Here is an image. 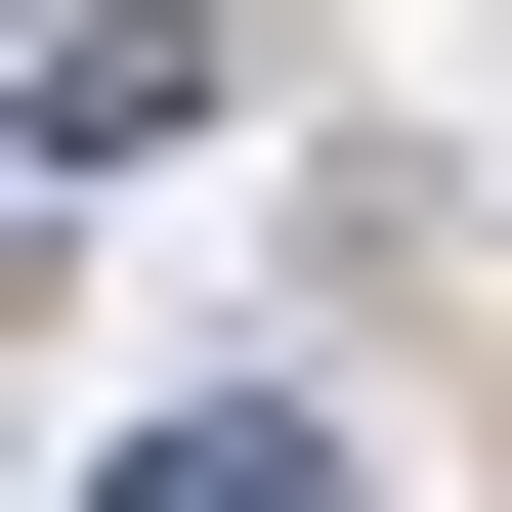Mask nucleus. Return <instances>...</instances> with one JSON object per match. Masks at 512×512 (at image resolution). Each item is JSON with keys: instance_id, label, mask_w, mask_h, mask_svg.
Listing matches in <instances>:
<instances>
[{"instance_id": "nucleus-1", "label": "nucleus", "mask_w": 512, "mask_h": 512, "mask_svg": "<svg viewBox=\"0 0 512 512\" xmlns=\"http://www.w3.org/2000/svg\"><path fill=\"white\" fill-rule=\"evenodd\" d=\"M86 512H384V470H342V427H299V384H171V427H128Z\"/></svg>"}]
</instances>
